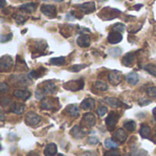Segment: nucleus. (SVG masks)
<instances>
[{"label": "nucleus", "mask_w": 156, "mask_h": 156, "mask_svg": "<svg viewBox=\"0 0 156 156\" xmlns=\"http://www.w3.org/2000/svg\"><path fill=\"white\" fill-rule=\"evenodd\" d=\"M121 14V11L116 8L112 7H104L100 13L99 16L103 20H112L118 17Z\"/></svg>", "instance_id": "obj_1"}, {"label": "nucleus", "mask_w": 156, "mask_h": 156, "mask_svg": "<svg viewBox=\"0 0 156 156\" xmlns=\"http://www.w3.org/2000/svg\"><path fill=\"white\" fill-rule=\"evenodd\" d=\"M10 81L12 84L18 87H25L30 84L29 77H27L26 75H11Z\"/></svg>", "instance_id": "obj_2"}, {"label": "nucleus", "mask_w": 156, "mask_h": 156, "mask_svg": "<svg viewBox=\"0 0 156 156\" xmlns=\"http://www.w3.org/2000/svg\"><path fill=\"white\" fill-rule=\"evenodd\" d=\"M84 87V80L82 79L80 80H70L68 82H65L63 84V88L68 90H71V91H78L82 90Z\"/></svg>", "instance_id": "obj_3"}, {"label": "nucleus", "mask_w": 156, "mask_h": 156, "mask_svg": "<svg viewBox=\"0 0 156 156\" xmlns=\"http://www.w3.org/2000/svg\"><path fill=\"white\" fill-rule=\"evenodd\" d=\"M58 100L55 98H46L42 101L41 102V109L42 110H47V111H51V110H57L58 105Z\"/></svg>", "instance_id": "obj_4"}, {"label": "nucleus", "mask_w": 156, "mask_h": 156, "mask_svg": "<svg viewBox=\"0 0 156 156\" xmlns=\"http://www.w3.org/2000/svg\"><path fill=\"white\" fill-rule=\"evenodd\" d=\"M42 121V118L37 114L36 112H28L27 114H26V117H25V122L27 125L29 126H37V124H39Z\"/></svg>", "instance_id": "obj_5"}, {"label": "nucleus", "mask_w": 156, "mask_h": 156, "mask_svg": "<svg viewBox=\"0 0 156 156\" xmlns=\"http://www.w3.org/2000/svg\"><path fill=\"white\" fill-rule=\"evenodd\" d=\"M14 66V59L11 56L9 55H4L3 57H1L0 58V68H1V71L5 72V71H9L12 67Z\"/></svg>", "instance_id": "obj_6"}, {"label": "nucleus", "mask_w": 156, "mask_h": 156, "mask_svg": "<svg viewBox=\"0 0 156 156\" xmlns=\"http://www.w3.org/2000/svg\"><path fill=\"white\" fill-rule=\"evenodd\" d=\"M37 89L40 90L44 94H54L57 91L56 85L54 84V82H52L50 80H47V81L39 84Z\"/></svg>", "instance_id": "obj_7"}, {"label": "nucleus", "mask_w": 156, "mask_h": 156, "mask_svg": "<svg viewBox=\"0 0 156 156\" xmlns=\"http://www.w3.org/2000/svg\"><path fill=\"white\" fill-rule=\"evenodd\" d=\"M118 120H119V115L114 112H111L110 114L108 115V117L106 118V121H105L106 126H107L109 131L114 130V128L118 122Z\"/></svg>", "instance_id": "obj_8"}, {"label": "nucleus", "mask_w": 156, "mask_h": 156, "mask_svg": "<svg viewBox=\"0 0 156 156\" xmlns=\"http://www.w3.org/2000/svg\"><path fill=\"white\" fill-rule=\"evenodd\" d=\"M42 14L49 18H54L57 16V9L52 5H42L40 7Z\"/></svg>", "instance_id": "obj_9"}, {"label": "nucleus", "mask_w": 156, "mask_h": 156, "mask_svg": "<svg viewBox=\"0 0 156 156\" xmlns=\"http://www.w3.org/2000/svg\"><path fill=\"white\" fill-rule=\"evenodd\" d=\"M80 9L84 13V14H91L96 10V5L94 2H85L81 5H79Z\"/></svg>", "instance_id": "obj_10"}, {"label": "nucleus", "mask_w": 156, "mask_h": 156, "mask_svg": "<svg viewBox=\"0 0 156 156\" xmlns=\"http://www.w3.org/2000/svg\"><path fill=\"white\" fill-rule=\"evenodd\" d=\"M82 123L86 127H93L96 124V118L92 113L87 112L82 117Z\"/></svg>", "instance_id": "obj_11"}, {"label": "nucleus", "mask_w": 156, "mask_h": 156, "mask_svg": "<svg viewBox=\"0 0 156 156\" xmlns=\"http://www.w3.org/2000/svg\"><path fill=\"white\" fill-rule=\"evenodd\" d=\"M70 134L75 139H82V138H84L86 136L87 133L82 127H80L79 125H76L70 130Z\"/></svg>", "instance_id": "obj_12"}, {"label": "nucleus", "mask_w": 156, "mask_h": 156, "mask_svg": "<svg viewBox=\"0 0 156 156\" xmlns=\"http://www.w3.org/2000/svg\"><path fill=\"white\" fill-rule=\"evenodd\" d=\"M90 37L88 34H81L78 38H77V44L80 48H87L90 45Z\"/></svg>", "instance_id": "obj_13"}, {"label": "nucleus", "mask_w": 156, "mask_h": 156, "mask_svg": "<svg viewBox=\"0 0 156 156\" xmlns=\"http://www.w3.org/2000/svg\"><path fill=\"white\" fill-rule=\"evenodd\" d=\"M108 79L112 85H118L122 81V73L117 70H113L109 73Z\"/></svg>", "instance_id": "obj_14"}, {"label": "nucleus", "mask_w": 156, "mask_h": 156, "mask_svg": "<svg viewBox=\"0 0 156 156\" xmlns=\"http://www.w3.org/2000/svg\"><path fill=\"white\" fill-rule=\"evenodd\" d=\"M136 60V54L134 52H128L122 58V65L125 67H131Z\"/></svg>", "instance_id": "obj_15"}, {"label": "nucleus", "mask_w": 156, "mask_h": 156, "mask_svg": "<svg viewBox=\"0 0 156 156\" xmlns=\"http://www.w3.org/2000/svg\"><path fill=\"white\" fill-rule=\"evenodd\" d=\"M122 40V35L118 31H112L108 36V41L111 44H117Z\"/></svg>", "instance_id": "obj_16"}, {"label": "nucleus", "mask_w": 156, "mask_h": 156, "mask_svg": "<svg viewBox=\"0 0 156 156\" xmlns=\"http://www.w3.org/2000/svg\"><path fill=\"white\" fill-rule=\"evenodd\" d=\"M95 107V100L92 98H87L82 101L80 103V109L85 110V111H90L92 110Z\"/></svg>", "instance_id": "obj_17"}, {"label": "nucleus", "mask_w": 156, "mask_h": 156, "mask_svg": "<svg viewBox=\"0 0 156 156\" xmlns=\"http://www.w3.org/2000/svg\"><path fill=\"white\" fill-rule=\"evenodd\" d=\"M58 154V147L55 144L51 143L48 144L44 149V155L45 156H55Z\"/></svg>", "instance_id": "obj_18"}, {"label": "nucleus", "mask_w": 156, "mask_h": 156, "mask_svg": "<svg viewBox=\"0 0 156 156\" xmlns=\"http://www.w3.org/2000/svg\"><path fill=\"white\" fill-rule=\"evenodd\" d=\"M104 101L112 108H120L123 106V102H122L119 99L114 98V97H106L104 99Z\"/></svg>", "instance_id": "obj_19"}, {"label": "nucleus", "mask_w": 156, "mask_h": 156, "mask_svg": "<svg viewBox=\"0 0 156 156\" xmlns=\"http://www.w3.org/2000/svg\"><path fill=\"white\" fill-rule=\"evenodd\" d=\"M113 137H114L117 141H119L121 144H123V143L126 142V140H127V138H128V135H127L126 132H125L123 129H118V130L113 133Z\"/></svg>", "instance_id": "obj_20"}, {"label": "nucleus", "mask_w": 156, "mask_h": 156, "mask_svg": "<svg viewBox=\"0 0 156 156\" xmlns=\"http://www.w3.org/2000/svg\"><path fill=\"white\" fill-rule=\"evenodd\" d=\"M66 112L73 118H78L80 116V109L76 104H69L66 107Z\"/></svg>", "instance_id": "obj_21"}, {"label": "nucleus", "mask_w": 156, "mask_h": 156, "mask_svg": "<svg viewBox=\"0 0 156 156\" xmlns=\"http://www.w3.org/2000/svg\"><path fill=\"white\" fill-rule=\"evenodd\" d=\"M37 7V3H27V4L22 5L19 7V9L21 11H23V12L31 14V13H33V12L36 11Z\"/></svg>", "instance_id": "obj_22"}, {"label": "nucleus", "mask_w": 156, "mask_h": 156, "mask_svg": "<svg viewBox=\"0 0 156 156\" xmlns=\"http://www.w3.org/2000/svg\"><path fill=\"white\" fill-rule=\"evenodd\" d=\"M25 105L22 104V103H18V102H15L11 105L10 107V112H12L13 113L15 114H17V115H20L22 114L24 112H25Z\"/></svg>", "instance_id": "obj_23"}, {"label": "nucleus", "mask_w": 156, "mask_h": 156, "mask_svg": "<svg viewBox=\"0 0 156 156\" xmlns=\"http://www.w3.org/2000/svg\"><path fill=\"white\" fill-rule=\"evenodd\" d=\"M14 95L19 99H22L23 101H27L28 98H30L31 93H30V91H28L27 90H15Z\"/></svg>", "instance_id": "obj_24"}, {"label": "nucleus", "mask_w": 156, "mask_h": 156, "mask_svg": "<svg viewBox=\"0 0 156 156\" xmlns=\"http://www.w3.org/2000/svg\"><path fill=\"white\" fill-rule=\"evenodd\" d=\"M48 48V44L45 40L43 39H39L37 40L35 43V50L37 52H42L44 50H46V48Z\"/></svg>", "instance_id": "obj_25"}, {"label": "nucleus", "mask_w": 156, "mask_h": 156, "mask_svg": "<svg viewBox=\"0 0 156 156\" xmlns=\"http://www.w3.org/2000/svg\"><path fill=\"white\" fill-rule=\"evenodd\" d=\"M126 80L132 85H136L139 82V75L136 72H131L126 76Z\"/></svg>", "instance_id": "obj_26"}, {"label": "nucleus", "mask_w": 156, "mask_h": 156, "mask_svg": "<svg viewBox=\"0 0 156 156\" xmlns=\"http://www.w3.org/2000/svg\"><path fill=\"white\" fill-rule=\"evenodd\" d=\"M151 133H152L151 128L148 125H146V124H143L142 127H141V130H140L141 136L143 138H144V139H148V138H150Z\"/></svg>", "instance_id": "obj_27"}, {"label": "nucleus", "mask_w": 156, "mask_h": 156, "mask_svg": "<svg viewBox=\"0 0 156 156\" xmlns=\"http://www.w3.org/2000/svg\"><path fill=\"white\" fill-rule=\"evenodd\" d=\"M45 71H46L45 69L40 68V69H38L37 70H32V71H30V72L28 73V77H29L30 79H35V80H37V79L41 78V77L44 75V72H45Z\"/></svg>", "instance_id": "obj_28"}, {"label": "nucleus", "mask_w": 156, "mask_h": 156, "mask_svg": "<svg viewBox=\"0 0 156 156\" xmlns=\"http://www.w3.org/2000/svg\"><path fill=\"white\" fill-rule=\"evenodd\" d=\"M48 63L50 65H55V66H63L66 64V60H65V58L63 57H58V58H50Z\"/></svg>", "instance_id": "obj_29"}, {"label": "nucleus", "mask_w": 156, "mask_h": 156, "mask_svg": "<svg viewBox=\"0 0 156 156\" xmlns=\"http://www.w3.org/2000/svg\"><path fill=\"white\" fill-rule=\"evenodd\" d=\"M94 87L98 90H101V91H105L108 90V85L104 82V81H96L95 84H94Z\"/></svg>", "instance_id": "obj_30"}, {"label": "nucleus", "mask_w": 156, "mask_h": 156, "mask_svg": "<svg viewBox=\"0 0 156 156\" xmlns=\"http://www.w3.org/2000/svg\"><path fill=\"white\" fill-rule=\"evenodd\" d=\"M123 126L129 132H133L136 129V123H135L134 121H128V122H124Z\"/></svg>", "instance_id": "obj_31"}, {"label": "nucleus", "mask_w": 156, "mask_h": 156, "mask_svg": "<svg viewBox=\"0 0 156 156\" xmlns=\"http://www.w3.org/2000/svg\"><path fill=\"white\" fill-rule=\"evenodd\" d=\"M105 146L108 149H116V148H118L119 145L112 139H110L109 138V139H106V141H105Z\"/></svg>", "instance_id": "obj_32"}, {"label": "nucleus", "mask_w": 156, "mask_h": 156, "mask_svg": "<svg viewBox=\"0 0 156 156\" xmlns=\"http://www.w3.org/2000/svg\"><path fill=\"white\" fill-rule=\"evenodd\" d=\"M122 53V50L120 48H113L109 50V54L113 58H118Z\"/></svg>", "instance_id": "obj_33"}, {"label": "nucleus", "mask_w": 156, "mask_h": 156, "mask_svg": "<svg viewBox=\"0 0 156 156\" xmlns=\"http://www.w3.org/2000/svg\"><path fill=\"white\" fill-rule=\"evenodd\" d=\"M14 18H15V21L16 22V24H18V25L24 24L27 19V17H26L25 16H23L21 14H16V16H14Z\"/></svg>", "instance_id": "obj_34"}, {"label": "nucleus", "mask_w": 156, "mask_h": 156, "mask_svg": "<svg viewBox=\"0 0 156 156\" xmlns=\"http://www.w3.org/2000/svg\"><path fill=\"white\" fill-rule=\"evenodd\" d=\"M144 69H145L147 72H149L151 75H153V76L156 77V66L155 65H154V64H147V65L144 67Z\"/></svg>", "instance_id": "obj_35"}, {"label": "nucleus", "mask_w": 156, "mask_h": 156, "mask_svg": "<svg viewBox=\"0 0 156 156\" xmlns=\"http://www.w3.org/2000/svg\"><path fill=\"white\" fill-rule=\"evenodd\" d=\"M148 155V153L144 150V149H136L134 151H133L131 154H130V156H147Z\"/></svg>", "instance_id": "obj_36"}, {"label": "nucleus", "mask_w": 156, "mask_h": 156, "mask_svg": "<svg viewBox=\"0 0 156 156\" xmlns=\"http://www.w3.org/2000/svg\"><path fill=\"white\" fill-rule=\"evenodd\" d=\"M87 67V65L86 64H78V65H73V66H71L69 69V71H72V72H79L80 70H81V69H83L84 68H86Z\"/></svg>", "instance_id": "obj_37"}, {"label": "nucleus", "mask_w": 156, "mask_h": 156, "mask_svg": "<svg viewBox=\"0 0 156 156\" xmlns=\"http://www.w3.org/2000/svg\"><path fill=\"white\" fill-rule=\"evenodd\" d=\"M112 29H113V31H118L120 33L123 32L125 30V25L122 23H117L112 26Z\"/></svg>", "instance_id": "obj_38"}, {"label": "nucleus", "mask_w": 156, "mask_h": 156, "mask_svg": "<svg viewBox=\"0 0 156 156\" xmlns=\"http://www.w3.org/2000/svg\"><path fill=\"white\" fill-rule=\"evenodd\" d=\"M104 156H121V152L116 149H110V151L106 152Z\"/></svg>", "instance_id": "obj_39"}, {"label": "nucleus", "mask_w": 156, "mask_h": 156, "mask_svg": "<svg viewBox=\"0 0 156 156\" xmlns=\"http://www.w3.org/2000/svg\"><path fill=\"white\" fill-rule=\"evenodd\" d=\"M108 112V109L105 106H100L97 110V113L100 117H103Z\"/></svg>", "instance_id": "obj_40"}, {"label": "nucleus", "mask_w": 156, "mask_h": 156, "mask_svg": "<svg viewBox=\"0 0 156 156\" xmlns=\"http://www.w3.org/2000/svg\"><path fill=\"white\" fill-rule=\"evenodd\" d=\"M9 90H10V86H9L7 83L2 82V83L0 84V91H1V93H6V92H8Z\"/></svg>", "instance_id": "obj_41"}, {"label": "nucleus", "mask_w": 156, "mask_h": 156, "mask_svg": "<svg viewBox=\"0 0 156 156\" xmlns=\"http://www.w3.org/2000/svg\"><path fill=\"white\" fill-rule=\"evenodd\" d=\"M13 37V35L12 33H9L7 35H1V37H0V41L1 43H5L7 41H10Z\"/></svg>", "instance_id": "obj_42"}, {"label": "nucleus", "mask_w": 156, "mask_h": 156, "mask_svg": "<svg viewBox=\"0 0 156 156\" xmlns=\"http://www.w3.org/2000/svg\"><path fill=\"white\" fill-rule=\"evenodd\" d=\"M148 96L152 97V98H156V87H150L147 89L146 90Z\"/></svg>", "instance_id": "obj_43"}, {"label": "nucleus", "mask_w": 156, "mask_h": 156, "mask_svg": "<svg viewBox=\"0 0 156 156\" xmlns=\"http://www.w3.org/2000/svg\"><path fill=\"white\" fill-rule=\"evenodd\" d=\"M88 143H89L90 144L95 145V144H97L99 143V139H98L97 137H95V136H92V137H90V138L88 139Z\"/></svg>", "instance_id": "obj_44"}, {"label": "nucleus", "mask_w": 156, "mask_h": 156, "mask_svg": "<svg viewBox=\"0 0 156 156\" xmlns=\"http://www.w3.org/2000/svg\"><path fill=\"white\" fill-rule=\"evenodd\" d=\"M36 98L37 99V100H42V99H44V93L40 90H38V89H37V90H36Z\"/></svg>", "instance_id": "obj_45"}, {"label": "nucleus", "mask_w": 156, "mask_h": 156, "mask_svg": "<svg viewBox=\"0 0 156 156\" xmlns=\"http://www.w3.org/2000/svg\"><path fill=\"white\" fill-rule=\"evenodd\" d=\"M11 102V99L10 98H7V97H5V98H3L2 99V101H1V104H2V106H6V105H8L9 103Z\"/></svg>", "instance_id": "obj_46"}, {"label": "nucleus", "mask_w": 156, "mask_h": 156, "mask_svg": "<svg viewBox=\"0 0 156 156\" xmlns=\"http://www.w3.org/2000/svg\"><path fill=\"white\" fill-rule=\"evenodd\" d=\"M151 102H152L151 101H148V100H145V99H143V100H140V101H139V104H140L141 106L148 105V104H150Z\"/></svg>", "instance_id": "obj_47"}, {"label": "nucleus", "mask_w": 156, "mask_h": 156, "mask_svg": "<svg viewBox=\"0 0 156 156\" xmlns=\"http://www.w3.org/2000/svg\"><path fill=\"white\" fill-rule=\"evenodd\" d=\"M82 156H96V154L94 153H91V152H88L86 154H84Z\"/></svg>", "instance_id": "obj_48"}, {"label": "nucleus", "mask_w": 156, "mask_h": 156, "mask_svg": "<svg viewBox=\"0 0 156 156\" xmlns=\"http://www.w3.org/2000/svg\"><path fill=\"white\" fill-rule=\"evenodd\" d=\"M27 156H40L37 153H35V152H31V153H29L28 154V155Z\"/></svg>", "instance_id": "obj_49"}, {"label": "nucleus", "mask_w": 156, "mask_h": 156, "mask_svg": "<svg viewBox=\"0 0 156 156\" xmlns=\"http://www.w3.org/2000/svg\"><path fill=\"white\" fill-rule=\"evenodd\" d=\"M141 7H143V5H141V4H140V5H136L133 7V9H135V10H139Z\"/></svg>", "instance_id": "obj_50"}, {"label": "nucleus", "mask_w": 156, "mask_h": 156, "mask_svg": "<svg viewBox=\"0 0 156 156\" xmlns=\"http://www.w3.org/2000/svg\"><path fill=\"white\" fill-rule=\"evenodd\" d=\"M5 5V0H1V8H4Z\"/></svg>", "instance_id": "obj_51"}, {"label": "nucleus", "mask_w": 156, "mask_h": 156, "mask_svg": "<svg viewBox=\"0 0 156 156\" xmlns=\"http://www.w3.org/2000/svg\"><path fill=\"white\" fill-rule=\"evenodd\" d=\"M153 114H154V119H155L156 121V108L153 111Z\"/></svg>", "instance_id": "obj_52"}, {"label": "nucleus", "mask_w": 156, "mask_h": 156, "mask_svg": "<svg viewBox=\"0 0 156 156\" xmlns=\"http://www.w3.org/2000/svg\"><path fill=\"white\" fill-rule=\"evenodd\" d=\"M5 120V116H4V113L3 112H1V121L3 122Z\"/></svg>", "instance_id": "obj_53"}, {"label": "nucleus", "mask_w": 156, "mask_h": 156, "mask_svg": "<svg viewBox=\"0 0 156 156\" xmlns=\"http://www.w3.org/2000/svg\"><path fill=\"white\" fill-rule=\"evenodd\" d=\"M53 1H55V2H63L64 0H53Z\"/></svg>", "instance_id": "obj_54"}, {"label": "nucleus", "mask_w": 156, "mask_h": 156, "mask_svg": "<svg viewBox=\"0 0 156 156\" xmlns=\"http://www.w3.org/2000/svg\"><path fill=\"white\" fill-rule=\"evenodd\" d=\"M97 1H99V2H105V1H107V0H97Z\"/></svg>", "instance_id": "obj_55"}, {"label": "nucleus", "mask_w": 156, "mask_h": 156, "mask_svg": "<svg viewBox=\"0 0 156 156\" xmlns=\"http://www.w3.org/2000/svg\"><path fill=\"white\" fill-rule=\"evenodd\" d=\"M58 156H66V155H64V154H58Z\"/></svg>", "instance_id": "obj_56"}, {"label": "nucleus", "mask_w": 156, "mask_h": 156, "mask_svg": "<svg viewBox=\"0 0 156 156\" xmlns=\"http://www.w3.org/2000/svg\"><path fill=\"white\" fill-rule=\"evenodd\" d=\"M155 136H156V131H155Z\"/></svg>", "instance_id": "obj_57"}]
</instances>
